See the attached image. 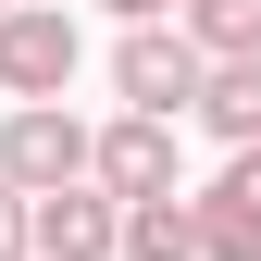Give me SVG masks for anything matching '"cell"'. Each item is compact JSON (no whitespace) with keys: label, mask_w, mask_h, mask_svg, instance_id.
<instances>
[{"label":"cell","mask_w":261,"mask_h":261,"mask_svg":"<svg viewBox=\"0 0 261 261\" xmlns=\"http://www.w3.org/2000/svg\"><path fill=\"white\" fill-rule=\"evenodd\" d=\"M100 13H124V25H149V13H187V0H100Z\"/></svg>","instance_id":"11"},{"label":"cell","mask_w":261,"mask_h":261,"mask_svg":"<svg viewBox=\"0 0 261 261\" xmlns=\"http://www.w3.org/2000/svg\"><path fill=\"white\" fill-rule=\"evenodd\" d=\"M199 75H212V50L187 38V13H149V25L112 38V100H124V112H187Z\"/></svg>","instance_id":"1"},{"label":"cell","mask_w":261,"mask_h":261,"mask_svg":"<svg viewBox=\"0 0 261 261\" xmlns=\"http://www.w3.org/2000/svg\"><path fill=\"white\" fill-rule=\"evenodd\" d=\"M87 174H100L112 199H162V187H187L174 112H112V124H100V149H87Z\"/></svg>","instance_id":"4"},{"label":"cell","mask_w":261,"mask_h":261,"mask_svg":"<svg viewBox=\"0 0 261 261\" xmlns=\"http://www.w3.org/2000/svg\"><path fill=\"white\" fill-rule=\"evenodd\" d=\"M187 112H199V124H212L224 149H249V137H261V62H212Z\"/></svg>","instance_id":"8"},{"label":"cell","mask_w":261,"mask_h":261,"mask_svg":"<svg viewBox=\"0 0 261 261\" xmlns=\"http://www.w3.org/2000/svg\"><path fill=\"white\" fill-rule=\"evenodd\" d=\"M112 249H124V199L100 174H75V187L38 199V261H112Z\"/></svg>","instance_id":"5"},{"label":"cell","mask_w":261,"mask_h":261,"mask_svg":"<svg viewBox=\"0 0 261 261\" xmlns=\"http://www.w3.org/2000/svg\"><path fill=\"white\" fill-rule=\"evenodd\" d=\"M112 261H199V199L162 187V199H124V249Z\"/></svg>","instance_id":"7"},{"label":"cell","mask_w":261,"mask_h":261,"mask_svg":"<svg viewBox=\"0 0 261 261\" xmlns=\"http://www.w3.org/2000/svg\"><path fill=\"white\" fill-rule=\"evenodd\" d=\"M75 62H87V38H75L62 0H13L0 13V100H62Z\"/></svg>","instance_id":"2"},{"label":"cell","mask_w":261,"mask_h":261,"mask_svg":"<svg viewBox=\"0 0 261 261\" xmlns=\"http://www.w3.org/2000/svg\"><path fill=\"white\" fill-rule=\"evenodd\" d=\"M187 38L212 62H261V0H187Z\"/></svg>","instance_id":"9"},{"label":"cell","mask_w":261,"mask_h":261,"mask_svg":"<svg viewBox=\"0 0 261 261\" xmlns=\"http://www.w3.org/2000/svg\"><path fill=\"white\" fill-rule=\"evenodd\" d=\"M87 149H100V124H75L62 100H13V112H0V174H13L25 199L75 187V174H87Z\"/></svg>","instance_id":"3"},{"label":"cell","mask_w":261,"mask_h":261,"mask_svg":"<svg viewBox=\"0 0 261 261\" xmlns=\"http://www.w3.org/2000/svg\"><path fill=\"white\" fill-rule=\"evenodd\" d=\"M0 13H13V0H0Z\"/></svg>","instance_id":"12"},{"label":"cell","mask_w":261,"mask_h":261,"mask_svg":"<svg viewBox=\"0 0 261 261\" xmlns=\"http://www.w3.org/2000/svg\"><path fill=\"white\" fill-rule=\"evenodd\" d=\"M199 261H261V137L224 149V174L199 187Z\"/></svg>","instance_id":"6"},{"label":"cell","mask_w":261,"mask_h":261,"mask_svg":"<svg viewBox=\"0 0 261 261\" xmlns=\"http://www.w3.org/2000/svg\"><path fill=\"white\" fill-rule=\"evenodd\" d=\"M0 261H38V199L0 174Z\"/></svg>","instance_id":"10"}]
</instances>
